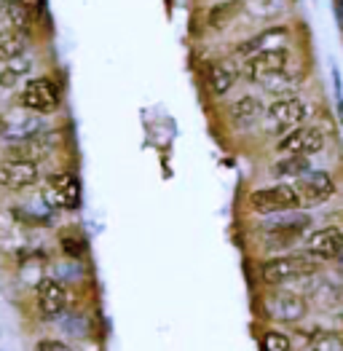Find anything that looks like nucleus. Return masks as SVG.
Listing matches in <instances>:
<instances>
[{
  "label": "nucleus",
  "instance_id": "21",
  "mask_svg": "<svg viewBox=\"0 0 343 351\" xmlns=\"http://www.w3.org/2000/svg\"><path fill=\"white\" fill-rule=\"evenodd\" d=\"M25 51V40L14 29H0V62H11Z\"/></svg>",
  "mask_w": 343,
  "mask_h": 351
},
{
  "label": "nucleus",
  "instance_id": "31",
  "mask_svg": "<svg viewBox=\"0 0 343 351\" xmlns=\"http://www.w3.org/2000/svg\"><path fill=\"white\" fill-rule=\"evenodd\" d=\"M0 3H3V5H8V3H16V0H0Z\"/></svg>",
  "mask_w": 343,
  "mask_h": 351
},
{
  "label": "nucleus",
  "instance_id": "5",
  "mask_svg": "<svg viewBox=\"0 0 343 351\" xmlns=\"http://www.w3.org/2000/svg\"><path fill=\"white\" fill-rule=\"evenodd\" d=\"M292 188H295L300 204L306 206L322 204L335 193V182L327 172H303L298 177V185H292Z\"/></svg>",
  "mask_w": 343,
  "mask_h": 351
},
{
  "label": "nucleus",
  "instance_id": "4",
  "mask_svg": "<svg viewBox=\"0 0 343 351\" xmlns=\"http://www.w3.org/2000/svg\"><path fill=\"white\" fill-rule=\"evenodd\" d=\"M250 206L260 215H271V212H285V209L300 206V199L292 185H274V188L255 191L250 196Z\"/></svg>",
  "mask_w": 343,
  "mask_h": 351
},
{
  "label": "nucleus",
  "instance_id": "16",
  "mask_svg": "<svg viewBox=\"0 0 343 351\" xmlns=\"http://www.w3.org/2000/svg\"><path fill=\"white\" fill-rule=\"evenodd\" d=\"M236 78H239V70H236V64H233L230 59L215 62V64L209 67V88H212L217 97L226 94V91L236 84Z\"/></svg>",
  "mask_w": 343,
  "mask_h": 351
},
{
  "label": "nucleus",
  "instance_id": "10",
  "mask_svg": "<svg viewBox=\"0 0 343 351\" xmlns=\"http://www.w3.org/2000/svg\"><path fill=\"white\" fill-rule=\"evenodd\" d=\"M324 147V134L314 126H298L279 143V150L285 153H298V156H311Z\"/></svg>",
  "mask_w": 343,
  "mask_h": 351
},
{
  "label": "nucleus",
  "instance_id": "7",
  "mask_svg": "<svg viewBox=\"0 0 343 351\" xmlns=\"http://www.w3.org/2000/svg\"><path fill=\"white\" fill-rule=\"evenodd\" d=\"M265 311L271 319L298 322L306 317V300L295 293H274L265 298Z\"/></svg>",
  "mask_w": 343,
  "mask_h": 351
},
{
  "label": "nucleus",
  "instance_id": "24",
  "mask_svg": "<svg viewBox=\"0 0 343 351\" xmlns=\"http://www.w3.org/2000/svg\"><path fill=\"white\" fill-rule=\"evenodd\" d=\"M27 70H29V59L27 57H22V54H19V57H14L11 62H8V67L0 73V86L11 88L16 81H19V75H25Z\"/></svg>",
  "mask_w": 343,
  "mask_h": 351
},
{
  "label": "nucleus",
  "instance_id": "3",
  "mask_svg": "<svg viewBox=\"0 0 343 351\" xmlns=\"http://www.w3.org/2000/svg\"><path fill=\"white\" fill-rule=\"evenodd\" d=\"M43 129V118L38 113H27V110H8L0 116V137L8 143H19L40 134Z\"/></svg>",
  "mask_w": 343,
  "mask_h": 351
},
{
  "label": "nucleus",
  "instance_id": "12",
  "mask_svg": "<svg viewBox=\"0 0 343 351\" xmlns=\"http://www.w3.org/2000/svg\"><path fill=\"white\" fill-rule=\"evenodd\" d=\"M32 182H38V164L29 161H5L0 164V185L11 188V191H22L29 188Z\"/></svg>",
  "mask_w": 343,
  "mask_h": 351
},
{
  "label": "nucleus",
  "instance_id": "2",
  "mask_svg": "<svg viewBox=\"0 0 343 351\" xmlns=\"http://www.w3.org/2000/svg\"><path fill=\"white\" fill-rule=\"evenodd\" d=\"M306 118V105L298 97H279L265 110V129L271 134H282L287 129H295Z\"/></svg>",
  "mask_w": 343,
  "mask_h": 351
},
{
  "label": "nucleus",
  "instance_id": "11",
  "mask_svg": "<svg viewBox=\"0 0 343 351\" xmlns=\"http://www.w3.org/2000/svg\"><path fill=\"white\" fill-rule=\"evenodd\" d=\"M306 250L309 255L316 261H335L343 250V236L338 228H322L314 231L306 241Z\"/></svg>",
  "mask_w": 343,
  "mask_h": 351
},
{
  "label": "nucleus",
  "instance_id": "14",
  "mask_svg": "<svg viewBox=\"0 0 343 351\" xmlns=\"http://www.w3.org/2000/svg\"><path fill=\"white\" fill-rule=\"evenodd\" d=\"M309 226V217H289V220H279L276 226L268 228V247L271 250H285L292 241H298L303 228Z\"/></svg>",
  "mask_w": 343,
  "mask_h": 351
},
{
  "label": "nucleus",
  "instance_id": "20",
  "mask_svg": "<svg viewBox=\"0 0 343 351\" xmlns=\"http://www.w3.org/2000/svg\"><path fill=\"white\" fill-rule=\"evenodd\" d=\"M285 38H287L285 27H271V29H265V32H260V35H255L252 40L241 43V46H239V54H255V51H263V49H271L268 43L285 40Z\"/></svg>",
  "mask_w": 343,
  "mask_h": 351
},
{
  "label": "nucleus",
  "instance_id": "17",
  "mask_svg": "<svg viewBox=\"0 0 343 351\" xmlns=\"http://www.w3.org/2000/svg\"><path fill=\"white\" fill-rule=\"evenodd\" d=\"M239 5L247 11L250 19H257V22L276 19L285 11V0H239Z\"/></svg>",
  "mask_w": 343,
  "mask_h": 351
},
{
  "label": "nucleus",
  "instance_id": "25",
  "mask_svg": "<svg viewBox=\"0 0 343 351\" xmlns=\"http://www.w3.org/2000/svg\"><path fill=\"white\" fill-rule=\"evenodd\" d=\"M311 351H343V338L338 332H316L311 338Z\"/></svg>",
  "mask_w": 343,
  "mask_h": 351
},
{
  "label": "nucleus",
  "instance_id": "27",
  "mask_svg": "<svg viewBox=\"0 0 343 351\" xmlns=\"http://www.w3.org/2000/svg\"><path fill=\"white\" fill-rule=\"evenodd\" d=\"M62 250H64V255H70V258H81L86 252V241L81 236L64 234L62 236Z\"/></svg>",
  "mask_w": 343,
  "mask_h": 351
},
{
  "label": "nucleus",
  "instance_id": "28",
  "mask_svg": "<svg viewBox=\"0 0 343 351\" xmlns=\"http://www.w3.org/2000/svg\"><path fill=\"white\" fill-rule=\"evenodd\" d=\"M263 346H265V351H289V338L282 332H268Z\"/></svg>",
  "mask_w": 343,
  "mask_h": 351
},
{
  "label": "nucleus",
  "instance_id": "26",
  "mask_svg": "<svg viewBox=\"0 0 343 351\" xmlns=\"http://www.w3.org/2000/svg\"><path fill=\"white\" fill-rule=\"evenodd\" d=\"M5 16H8V22H11L14 27H27L29 19H32V14H29V11L22 5V3H19V0L5 5Z\"/></svg>",
  "mask_w": 343,
  "mask_h": 351
},
{
  "label": "nucleus",
  "instance_id": "13",
  "mask_svg": "<svg viewBox=\"0 0 343 351\" xmlns=\"http://www.w3.org/2000/svg\"><path fill=\"white\" fill-rule=\"evenodd\" d=\"M64 303H67V295H64V287L54 282V279H40L38 282V308L43 317L54 319L64 311Z\"/></svg>",
  "mask_w": 343,
  "mask_h": 351
},
{
  "label": "nucleus",
  "instance_id": "29",
  "mask_svg": "<svg viewBox=\"0 0 343 351\" xmlns=\"http://www.w3.org/2000/svg\"><path fill=\"white\" fill-rule=\"evenodd\" d=\"M38 351H73V349L64 346V343H59V341H43V343H38Z\"/></svg>",
  "mask_w": 343,
  "mask_h": 351
},
{
  "label": "nucleus",
  "instance_id": "18",
  "mask_svg": "<svg viewBox=\"0 0 343 351\" xmlns=\"http://www.w3.org/2000/svg\"><path fill=\"white\" fill-rule=\"evenodd\" d=\"M260 84L263 88L268 91V94H276V97H289L298 84H300V78L295 75V73H287L285 70H279V73H271V75H265V78H260Z\"/></svg>",
  "mask_w": 343,
  "mask_h": 351
},
{
  "label": "nucleus",
  "instance_id": "9",
  "mask_svg": "<svg viewBox=\"0 0 343 351\" xmlns=\"http://www.w3.org/2000/svg\"><path fill=\"white\" fill-rule=\"evenodd\" d=\"M287 62H289V54H287V49H263V51H255V54H250L247 59V75L252 78V81H260V78H265V75H271V73H279V70H285Z\"/></svg>",
  "mask_w": 343,
  "mask_h": 351
},
{
  "label": "nucleus",
  "instance_id": "23",
  "mask_svg": "<svg viewBox=\"0 0 343 351\" xmlns=\"http://www.w3.org/2000/svg\"><path fill=\"white\" fill-rule=\"evenodd\" d=\"M271 172L276 177H300L303 172H309V158L306 156H298V153H289V158L274 164Z\"/></svg>",
  "mask_w": 343,
  "mask_h": 351
},
{
  "label": "nucleus",
  "instance_id": "8",
  "mask_svg": "<svg viewBox=\"0 0 343 351\" xmlns=\"http://www.w3.org/2000/svg\"><path fill=\"white\" fill-rule=\"evenodd\" d=\"M43 196H46L49 204L73 209V206L81 204V185H78V180L73 175L59 172V175L49 177V188H46Z\"/></svg>",
  "mask_w": 343,
  "mask_h": 351
},
{
  "label": "nucleus",
  "instance_id": "15",
  "mask_svg": "<svg viewBox=\"0 0 343 351\" xmlns=\"http://www.w3.org/2000/svg\"><path fill=\"white\" fill-rule=\"evenodd\" d=\"M51 143H57V137H54V140H40V137L35 134V137H27V140H19V143H14V145L8 147V158H11V161H29V164H38V161L51 150Z\"/></svg>",
  "mask_w": 343,
  "mask_h": 351
},
{
  "label": "nucleus",
  "instance_id": "19",
  "mask_svg": "<svg viewBox=\"0 0 343 351\" xmlns=\"http://www.w3.org/2000/svg\"><path fill=\"white\" fill-rule=\"evenodd\" d=\"M260 116H263V102L257 97H241L233 105V121L239 126H252Z\"/></svg>",
  "mask_w": 343,
  "mask_h": 351
},
{
  "label": "nucleus",
  "instance_id": "30",
  "mask_svg": "<svg viewBox=\"0 0 343 351\" xmlns=\"http://www.w3.org/2000/svg\"><path fill=\"white\" fill-rule=\"evenodd\" d=\"M19 3H22L25 8H27L32 16H35V14H38V11L43 8V0H19Z\"/></svg>",
  "mask_w": 343,
  "mask_h": 351
},
{
  "label": "nucleus",
  "instance_id": "22",
  "mask_svg": "<svg viewBox=\"0 0 343 351\" xmlns=\"http://www.w3.org/2000/svg\"><path fill=\"white\" fill-rule=\"evenodd\" d=\"M239 0H228V3H217V5H212V11H209V25L215 29H223L228 27V22L233 16H239Z\"/></svg>",
  "mask_w": 343,
  "mask_h": 351
},
{
  "label": "nucleus",
  "instance_id": "6",
  "mask_svg": "<svg viewBox=\"0 0 343 351\" xmlns=\"http://www.w3.org/2000/svg\"><path fill=\"white\" fill-rule=\"evenodd\" d=\"M22 105L32 113H54L59 108V88L49 78H32L22 91Z\"/></svg>",
  "mask_w": 343,
  "mask_h": 351
},
{
  "label": "nucleus",
  "instance_id": "1",
  "mask_svg": "<svg viewBox=\"0 0 343 351\" xmlns=\"http://www.w3.org/2000/svg\"><path fill=\"white\" fill-rule=\"evenodd\" d=\"M316 271H319V263L311 255H287V258H276L263 265V279L268 285H287L295 279L314 276Z\"/></svg>",
  "mask_w": 343,
  "mask_h": 351
}]
</instances>
